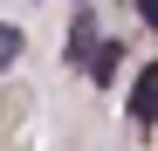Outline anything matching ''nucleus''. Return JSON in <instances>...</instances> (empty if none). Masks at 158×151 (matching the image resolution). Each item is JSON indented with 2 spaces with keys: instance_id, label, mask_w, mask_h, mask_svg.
<instances>
[{
  "instance_id": "nucleus-1",
  "label": "nucleus",
  "mask_w": 158,
  "mask_h": 151,
  "mask_svg": "<svg viewBox=\"0 0 158 151\" xmlns=\"http://www.w3.org/2000/svg\"><path fill=\"white\" fill-rule=\"evenodd\" d=\"M131 124H138V131H151V124H158V62L131 83Z\"/></svg>"
},
{
  "instance_id": "nucleus-2",
  "label": "nucleus",
  "mask_w": 158,
  "mask_h": 151,
  "mask_svg": "<svg viewBox=\"0 0 158 151\" xmlns=\"http://www.w3.org/2000/svg\"><path fill=\"white\" fill-rule=\"evenodd\" d=\"M117 62H124V41H96L89 55H83V76H89V83H110Z\"/></svg>"
},
{
  "instance_id": "nucleus-3",
  "label": "nucleus",
  "mask_w": 158,
  "mask_h": 151,
  "mask_svg": "<svg viewBox=\"0 0 158 151\" xmlns=\"http://www.w3.org/2000/svg\"><path fill=\"white\" fill-rule=\"evenodd\" d=\"M89 48H96V14H89V7H76V28H69V62L83 69V55H89Z\"/></svg>"
},
{
  "instance_id": "nucleus-4",
  "label": "nucleus",
  "mask_w": 158,
  "mask_h": 151,
  "mask_svg": "<svg viewBox=\"0 0 158 151\" xmlns=\"http://www.w3.org/2000/svg\"><path fill=\"white\" fill-rule=\"evenodd\" d=\"M21 48H28V41H21V28H14V21H0V69L21 62Z\"/></svg>"
},
{
  "instance_id": "nucleus-5",
  "label": "nucleus",
  "mask_w": 158,
  "mask_h": 151,
  "mask_svg": "<svg viewBox=\"0 0 158 151\" xmlns=\"http://www.w3.org/2000/svg\"><path fill=\"white\" fill-rule=\"evenodd\" d=\"M138 21H144V28H158V0H138Z\"/></svg>"
}]
</instances>
